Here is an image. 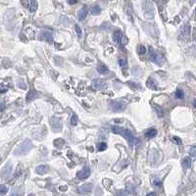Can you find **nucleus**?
I'll return each instance as SVG.
<instances>
[{
	"label": "nucleus",
	"instance_id": "2eb2a0df",
	"mask_svg": "<svg viewBox=\"0 0 196 196\" xmlns=\"http://www.w3.org/2000/svg\"><path fill=\"white\" fill-rule=\"evenodd\" d=\"M97 71L99 74H101V75H105V74H107L109 72L108 68L105 66V65H100V66H98V68H97Z\"/></svg>",
	"mask_w": 196,
	"mask_h": 196
},
{
	"label": "nucleus",
	"instance_id": "9d476101",
	"mask_svg": "<svg viewBox=\"0 0 196 196\" xmlns=\"http://www.w3.org/2000/svg\"><path fill=\"white\" fill-rule=\"evenodd\" d=\"M156 136H157V131L155 130V128H149V130H147L146 132H145V137L147 139L153 138V137H155Z\"/></svg>",
	"mask_w": 196,
	"mask_h": 196
},
{
	"label": "nucleus",
	"instance_id": "0eeeda50",
	"mask_svg": "<svg viewBox=\"0 0 196 196\" xmlns=\"http://www.w3.org/2000/svg\"><path fill=\"white\" fill-rule=\"evenodd\" d=\"M40 39L45 40L48 43H53V35L49 32H42L40 33Z\"/></svg>",
	"mask_w": 196,
	"mask_h": 196
},
{
	"label": "nucleus",
	"instance_id": "9b49d317",
	"mask_svg": "<svg viewBox=\"0 0 196 196\" xmlns=\"http://www.w3.org/2000/svg\"><path fill=\"white\" fill-rule=\"evenodd\" d=\"M113 38L118 44H120L121 41H122V33L121 32V30H116L113 34Z\"/></svg>",
	"mask_w": 196,
	"mask_h": 196
},
{
	"label": "nucleus",
	"instance_id": "1a4fd4ad",
	"mask_svg": "<svg viewBox=\"0 0 196 196\" xmlns=\"http://www.w3.org/2000/svg\"><path fill=\"white\" fill-rule=\"evenodd\" d=\"M87 8L85 7H82L81 10L78 11V20L79 21H83L85 18H87Z\"/></svg>",
	"mask_w": 196,
	"mask_h": 196
},
{
	"label": "nucleus",
	"instance_id": "aec40b11",
	"mask_svg": "<svg viewBox=\"0 0 196 196\" xmlns=\"http://www.w3.org/2000/svg\"><path fill=\"white\" fill-rule=\"evenodd\" d=\"M137 52L140 55H144L146 53V47L144 45H142V44L138 45V47H137Z\"/></svg>",
	"mask_w": 196,
	"mask_h": 196
},
{
	"label": "nucleus",
	"instance_id": "e433bc0d",
	"mask_svg": "<svg viewBox=\"0 0 196 196\" xmlns=\"http://www.w3.org/2000/svg\"><path fill=\"white\" fill-rule=\"evenodd\" d=\"M195 13H196V9H195Z\"/></svg>",
	"mask_w": 196,
	"mask_h": 196
},
{
	"label": "nucleus",
	"instance_id": "6ab92c4d",
	"mask_svg": "<svg viewBox=\"0 0 196 196\" xmlns=\"http://www.w3.org/2000/svg\"><path fill=\"white\" fill-rule=\"evenodd\" d=\"M100 13H101V8L98 5H95L91 8V14L92 15H99Z\"/></svg>",
	"mask_w": 196,
	"mask_h": 196
},
{
	"label": "nucleus",
	"instance_id": "bb28decb",
	"mask_svg": "<svg viewBox=\"0 0 196 196\" xmlns=\"http://www.w3.org/2000/svg\"><path fill=\"white\" fill-rule=\"evenodd\" d=\"M6 192H7V187H6L5 185H0V194L3 195Z\"/></svg>",
	"mask_w": 196,
	"mask_h": 196
},
{
	"label": "nucleus",
	"instance_id": "a211bd4d",
	"mask_svg": "<svg viewBox=\"0 0 196 196\" xmlns=\"http://www.w3.org/2000/svg\"><path fill=\"white\" fill-rule=\"evenodd\" d=\"M38 9V3H36L35 0H32L29 2V11L30 12H35Z\"/></svg>",
	"mask_w": 196,
	"mask_h": 196
},
{
	"label": "nucleus",
	"instance_id": "f03ea898",
	"mask_svg": "<svg viewBox=\"0 0 196 196\" xmlns=\"http://www.w3.org/2000/svg\"><path fill=\"white\" fill-rule=\"evenodd\" d=\"M32 148H33V144H32V142H30V140L26 139L15 150V154L16 155H24V154H26V153H28Z\"/></svg>",
	"mask_w": 196,
	"mask_h": 196
},
{
	"label": "nucleus",
	"instance_id": "7ed1b4c3",
	"mask_svg": "<svg viewBox=\"0 0 196 196\" xmlns=\"http://www.w3.org/2000/svg\"><path fill=\"white\" fill-rule=\"evenodd\" d=\"M126 103L120 100H113L110 102V108L114 112H122L126 109Z\"/></svg>",
	"mask_w": 196,
	"mask_h": 196
},
{
	"label": "nucleus",
	"instance_id": "c85d7f7f",
	"mask_svg": "<svg viewBox=\"0 0 196 196\" xmlns=\"http://www.w3.org/2000/svg\"><path fill=\"white\" fill-rule=\"evenodd\" d=\"M33 97H34V91H33V90H30V92H29V95H28V101L33 100Z\"/></svg>",
	"mask_w": 196,
	"mask_h": 196
},
{
	"label": "nucleus",
	"instance_id": "c9c22d12",
	"mask_svg": "<svg viewBox=\"0 0 196 196\" xmlns=\"http://www.w3.org/2000/svg\"><path fill=\"white\" fill-rule=\"evenodd\" d=\"M194 106H195V107H196V100H195V101H194Z\"/></svg>",
	"mask_w": 196,
	"mask_h": 196
},
{
	"label": "nucleus",
	"instance_id": "ddd939ff",
	"mask_svg": "<svg viewBox=\"0 0 196 196\" xmlns=\"http://www.w3.org/2000/svg\"><path fill=\"white\" fill-rule=\"evenodd\" d=\"M91 188H92V185H90V183H87V185H83L82 186L79 187V192L82 193H87V192H89L91 190Z\"/></svg>",
	"mask_w": 196,
	"mask_h": 196
},
{
	"label": "nucleus",
	"instance_id": "f257e3e1",
	"mask_svg": "<svg viewBox=\"0 0 196 196\" xmlns=\"http://www.w3.org/2000/svg\"><path fill=\"white\" fill-rule=\"evenodd\" d=\"M112 131L114 133H117V134H121L122 136H124L126 138L127 141L130 143L131 146H133V145H136L137 144L138 142V140L137 138L133 136V134L128 131V130H125V128H122V127H120L118 126H113L112 127Z\"/></svg>",
	"mask_w": 196,
	"mask_h": 196
},
{
	"label": "nucleus",
	"instance_id": "c756f323",
	"mask_svg": "<svg viewBox=\"0 0 196 196\" xmlns=\"http://www.w3.org/2000/svg\"><path fill=\"white\" fill-rule=\"evenodd\" d=\"M183 164H185V166H187V167L190 166V164H191V160H190V158H185V160H183Z\"/></svg>",
	"mask_w": 196,
	"mask_h": 196
},
{
	"label": "nucleus",
	"instance_id": "393cba45",
	"mask_svg": "<svg viewBox=\"0 0 196 196\" xmlns=\"http://www.w3.org/2000/svg\"><path fill=\"white\" fill-rule=\"evenodd\" d=\"M78 124V117L77 115H73L71 118V125L72 126H76Z\"/></svg>",
	"mask_w": 196,
	"mask_h": 196
},
{
	"label": "nucleus",
	"instance_id": "473e14b6",
	"mask_svg": "<svg viewBox=\"0 0 196 196\" xmlns=\"http://www.w3.org/2000/svg\"><path fill=\"white\" fill-rule=\"evenodd\" d=\"M173 140L176 142V143H177V144H180L181 143V140L179 138V137H176V136H174L173 137Z\"/></svg>",
	"mask_w": 196,
	"mask_h": 196
},
{
	"label": "nucleus",
	"instance_id": "2f4dec72",
	"mask_svg": "<svg viewBox=\"0 0 196 196\" xmlns=\"http://www.w3.org/2000/svg\"><path fill=\"white\" fill-rule=\"evenodd\" d=\"M189 153H190L191 156L196 157V147H192V148L190 149V151H189Z\"/></svg>",
	"mask_w": 196,
	"mask_h": 196
},
{
	"label": "nucleus",
	"instance_id": "f704fd0d",
	"mask_svg": "<svg viewBox=\"0 0 196 196\" xmlns=\"http://www.w3.org/2000/svg\"><path fill=\"white\" fill-rule=\"evenodd\" d=\"M5 109V104L3 102H0V111H3Z\"/></svg>",
	"mask_w": 196,
	"mask_h": 196
},
{
	"label": "nucleus",
	"instance_id": "f8f14e48",
	"mask_svg": "<svg viewBox=\"0 0 196 196\" xmlns=\"http://www.w3.org/2000/svg\"><path fill=\"white\" fill-rule=\"evenodd\" d=\"M48 171H49V168H48V166H46V165H41V166L36 168V173L39 175L46 174Z\"/></svg>",
	"mask_w": 196,
	"mask_h": 196
},
{
	"label": "nucleus",
	"instance_id": "f3484780",
	"mask_svg": "<svg viewBox=\"0 0 196 196\" xmlns=\"http://www.w3.org/2000/svg\"><path fill=\"white\" fill-rule=\"evenodd\" d=\"M147 87L151 89H157V84L153 78H149L148 81H147Z\"/></svg>",
	"mask_w": 196,
	"mask_h": 196
},
{
	"label": "nucleus",
	"instance_id": "4468645a",
	"mask_svg": "<svg viewBox=\"0 0 196 196\" xmlns=\"http://www.w3.org/2000/svg\"><path fill=\"white\" fill-rule=\"evenodd\" d=\"M131 74H132V76L139 78L140 76H141L142 71H141V69H140L138 66H136V67H133V68L131 69Z\"/></svg>",
	"mask_w": 196,
	"mask_h": 196
},
{
	"label": "nucleus",
	"instance_id": "a878e982",
	"mask_svg": "<svg viewBox=\"0 0 196 196\" xmlns=\"http://www.w3.org/2000/svg\"><path fill=\"white\" fill-rule=\"evenodd\" d=\"M8 90V87L4 83H0V93H4Z\"/></svg>",
	"mask_w": 196,
	"mask_h": 196
},
{
	"label": "nucleus",
	"instance_id": "4be33fe9",
	"mask_svg": "<svg viewBox=\"0 0 196 196\" xmlns=\"http://www.w3.org/2000/svg\"><path fill=\"white\" fill-rule=\"evenodd\" d=\"M183 96H185V94H183V91L181 89H177L176 91V97L177 99H182Z\"/></svg>",
	"mask_w": 196,
	"mask_h": 196
},
{
	"label": "nucleus",
	"instance_id": "72a5a7b5",
	"mask_svg": "<svg viewBox=\"0 0 196 196\" xmlns=\"http://www.w3.org/2000/svg\"><path fill=\"white\" fill-rule=\"evenodd\" d=\"M78 0H68V3L70 5H75V4L78 3Z\"/></svg>",
	"mask_w": 196,
	"mask_h": 196
},
{
	"label": "nucleus",
	"instance_id": "39448f33",
	"mask_svg": "<svg viewBox=\"0 0 196 196\" xmlns=\"http://www.w3.org/2000/svg\"><path fill=\"white\" fill-rule=\"evenodd\" d=\"M92 87H93V88L98 89V90H104L108 87V84H107L106 81H104V79L97 78L92 82Z\"/></svg>",
	"mask_w": 196,
	"mask_h": 196
},
{
	"label": "nucleus",
	"instance_id": "cd10ccee",
	"mask_svg": "<svg viewBox=\"0 0 196 196\" xmlns=\"http://www.w3.org/2000/svg\"><path fill=\"white\" fill-rule=\"evenodd\" d=\"M55 63H56L58 66H61L63 64V60L62 58H60V57H55Z\"/></svg>",
	"mask_w": 196,
	"mask_h": 196
},
{
	"label": "nucleus",
	"instance_id": "b1692460",
	"mask_svg": "<svg viewBox=\"0 0 196 196\" xmlns=\"http://www.w3.org/2000/svg\"><path fill=\"white\" fill-rule=\"evenodd\" d=\"M119 65L122 68H127V60L126 59H119Z\"/></svg>",
	"mask_w": 196,
	"mask_h": 196
},
{
	"label": "nucleus",
	"instance_id": "7c9ffc66",
	"mask_svg": "<svg viewBox=\"0 0 196 196\" xmlns=\"http://www.w3.org/2000/svg\"><path fill=\"white\" fill-rule=\"evenodd\" d=\"M76 32H77V34L79 36V38H81L82 34V33L81 28H79V26H78V24H76Z\"/></svg>",
	"mask_w": 196,
	"mask_h": 196
},
{
	"label": "nucleus",
	"instance_id": "6e6552de",
	"mask_svg": "<svg viewBox=\"0 0 196 196\" xmlns=\"http://www.w3.org/2000/svg\"><path fill=\"white\" fill-rule=\"evenodd\" d=\"M89 175H90L89 168L88 167H84L81 172H78V179L84 180V179H87V177H88Z\"/></svg>",
	"mask_w": 196,
	"mask_h": 196
},
{
	"label": "nucleus",
	"instance_id": "dca6fc26",
	"mask_svg": "<svg viewBox=\"0 0 196 196\" xmlns=\"http://www.w3.org/2000/svg\"><path fill=\"white\" fill-rule=\"evenodd\" d=\"M54 144L56 147H58V148H62L65 144V140L63 138H57L56 140H54Z\"/></svg>",
	"mask_w": 196,
	"mask_h": 196
},
{
	"label": "nucleus",
	"instance_id": "20e7f679",
	"mask_svg": "<svg viewBox=\"0 0 196 196\" xmlns=\"http://www.w3.org/2000/svg\"><path fill=\"white\" fill-rule=\"evenodd\" d=\"M149 58H150V60L152 61V62H154L155 64H157L159 66L162 65V58H161V56L152 47L149 48Z\"/></svg>",
	"mask_w": 196,
	"mask_h": 196
},
{
	"label": "nucleus",
	"instance_id": "412c9836",
	"mask_svg": "<svg viewBox=\"0 0 196 196\" xmlns=\"http://www.w3.org/2000/svg\"><path fill=\"white\" fill-rule=\"evenodd\" d=\"M97 149L99 151H104L107 149V144L105 142H100L99 144H98L97 146Z\"/></svg>",
	"mask_w": 196,
	"mask_h": 196
},
{
	"label": "nucleus",
	"instance_id": "5701e85b",
	"mask_svg": "<svg viewBox=\"0 0 196 196\" xmlns=\"http://www.w3.org/2000/svg\"><path fill=\"white\" fill-rule=\"evenodd\" d=\"M128 85L132 88V89H139L140 88V84H138L137 82H127Z\"/></svg>",
	"mask_w": 196,
	"mask_h": 196
},
{
	"label": "nucleus",
	"instance_id": "423d86ee",
	"mask_svg": "<svg viewBox=\"0 0 196 196\" xmlns=\"http://www.w3.org/2000/svg\"><path fill=\"white\" fill-rule=\"evenodd\" d=\"M50 125L55 131H60L62 130V122H61L60 119L57 117H52L50 119Z\"/></svg>",
	"mask_w": 196,
	"mask_h": 196
}]
</instances>
